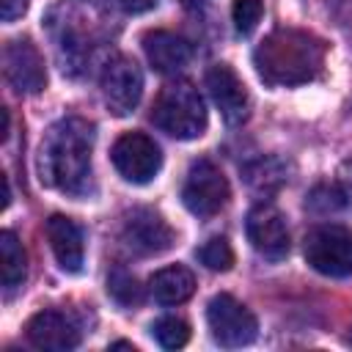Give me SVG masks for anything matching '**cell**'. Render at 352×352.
Masks as SVG:
<instances>
[{
    "mask_svg": "<svg viewBox=\"0 0 352 352\" xmlns=\"http://www.w3.org/2000/svg\"><path fill=\"white\" fill-rule=\"evenodd\" d=\"M305 261L327 275V278H346L352 275V228L338 223L316 226L305 234Z\"/></svg>",
    "mask_w": 352,
    "mask_h": 352,
    "instance_id": "cell-4",
    "label": "cell"
},
{
    "mask_svg": "<svg viewBox=\"0 0 352 352\" xmlns=\"http://www.w3.org/2000/svg\"><path fill=\"white\" fill-rule=\"evenodd\" d=\"M201 3H204V0H184L187 8H195V6H201Z\"/></svg>",
    "mask_w": 352,
    "mask_h": 352,
    "instance_id": "cell-27",
    "label": "cell"
},
{
    "mask_svg": "<svg viewBox=\"0 0 352 352\" xmlns=\"http://www.w3.org/2000/svg\"><path fill=\"white\" fill-rule=\"evenodd\" d=\"M151 121L157 129L176 140H195L206 129V107L201 94L190 82L176 80L168 82L154 99Z\"/></svg>",
    "mask_w": 352,
    "mask_h": 352,
    "instance_id": "cell-3",
    "label": "cell"
},
{
    "mask_svg": "<svg viewBox=\"0 0 352 352\" xmlns=\"http://www.w3.org/2000/svg\"><path fill=\"white\" fill-rule=\"evenodd\" d=\"M346 344H352V327H349V336H346Z\"/></svg>",
    "mask_w": 352,
    "mask_h": 352,
    "instance_id": "cell-28",
    "label": "cell"
},
{
    "mask_svg": "<svg viewBox=\"0 0 352 352\" xmlns=\"http://www.w3.org/2000/svg\"><path fill=\"white\" fill-rule=\"evenodd\" d=\"M3 72L16 94H38L47 85V66L30 38L8 41L3 52Z\"/></svg>",
    "mask_w": 352,
    "mask_h": 352,
    "instance_id": "cell-10",
    "label": "cell"
},
{
    "mask_svg": "<svg viewBox=\"0 0 352 352\" xmlns=\"http://www.w3.org/2000/svg\"><path fill=\"white\" fill-rule=\"evenodd\" d=\"M121 236H124L126 248L135 250V253H140V256H160V253L170 250L173 242H176L173 228L154 209H135L124 220Z\"/></svg>",
    "mask_w": 352,
    "mask_h": 352,
    "instance_id": "cell-11",
    "label": "cell"
},
{
    "mask_svg": "<svg viewBox=\"0 0 352 352\" xmlns=\"http://www.w3.org/2000/svg\"><path fill=\"white\" fill-rule=\"evenodd\" d=\"M0 256H3V286L6 292H14L16 286H22L28 275V253L14 231L0 234Z\"/></svg>",
    "mask_w": 352,
    "mask_h": 352,
    "instance_id": "cell-17",
    "label": "cell"
},
{
    "mask_svg": "<svg viewBox=\"0 0 352 352\" xmlns=\"http://www.w3.org/2000/svg\"><path fill=\"white\" fill-rule=\"evenodd\" d=\"M248 239L253 245V250L270 261H280L289 253V228H286V217L275 204H256L248 212V223H245Z\"/></svg>",
    "mask_w": 352,
    "mask_h": 352,
    "instance_id": "cell-9",
    "label": "cell"
},
{
    "mask_svg": "<svg viewBox=\"0 0 352 352\" xmlns=\"http://www.w3.org/2000/svg\"><path fill=\"white\" fill-rule=\"evenodd\" d=\"M245 173H248V182H250L256 190H275V187L270 184V176L286 179L275 160H258V162H256V165H250Z\"/></svg>",
    "mask_w": 352,
    "mask_h": 352,
    "instance_id": "cell-23",
    "label": "cell"
},
{
    "mask_svg": "<svg viewBox=\"0 0 352 352\" xmlns=\"http://www.w3.org/2000/svg\"><path fill=\"white\" fill-rule=\"evenodd\" d=\"M140 94H143L140 66L126 55H116L102 72V96L107 110L113 116H129L138 107Z\"/></svg>",
    "mask_w": 352,
    "mask_h": 352,
    "instance_id": "cell-8",
    "label": "cell"
},
{
    "mask_svg": "<svg viewBox=\"0 0 352 352\" xmlns=\"http://www.w3.org/2000/svg\"><path fill=\"white\" fill-rule=\"evenodd\" d=\"M327 47L308 30L278 28L253 52L256 74L272 88L302 85L319 77Z\"/></svg>",
    "mask_w": 352,
    "mask_h": 352,
    "instance_id": "cell-2",
    "label": "cell"
},
{
    "mask_svg": "<svg viewBox=\"0 0 352 352\" xmlns=\"http://www.w3.org/2000/svg\"><path fill=\"white\" fill-rule=\"evenodd\" d=\"M148 289H151V297L160 305H179V302H184V300L192 297V292H195V275L187 267L173 264V267H165V270L154 272L151 280H148Z\"/></svg>",
    "mask_w": 352,
    "mask_h": 352,
    "instance_id": "cell-16",
    "label": "cell"
},
{
    "mask_svg": "<svg viewBox=\"0 0 352 352\" xmlns=\"http://www.w3.org/2000/svg\"><path fill=\"white\" fill-rule=\"evenodd\" d=\"M28 341L38 349H74L80 344V327L63 311H38L28 322Z\"/></svg>",
    "mask_w": 352,
    "mask_h": 352,
    "instance_id": "cell-13",
    "label": "cell"
},
{
    "mask_svg": "<svg viewBox=\"0 0 352 352\" xmlns=\"http://www.w3.org/2000/svg\"><path fill=\"white\" fill-rule=\"evenodd\" d=\"M206 322L212 330V338L220 346H248L256 333H258V322L250 314V308H245L236 297L231 294H214L206 305Z\"/></svg>",
    "mask_w": 352,
    "mask_h": 352,
    "instance_id": "cell-5",
    "label": "cell"
},
{
    "mask_svg": "<svg viewBox=\"0 0 352 352\" xmlns=\"http://www.w3.org/2000/svg\"><path fill=\"white\" fill-rule=\"evenodd\" d=\"M143 52H146L151 69L160 74H176L192 58V47L170 30H148L143 36Z\"/></svg>",
    "mask_w": 352,
    "mask_h": 352,
    "instance_id": "cell-15",
    "label": "cell"
},
{
    "mask_svg": "<svg viewBox=\"0 0 352 352\" xmlns=\"http://www.w3.org/2000/svg\"><path fill=\"white\" fill-rule=\"evenodd\" d=\"M113 165L132 184H148L162 165L160 146L143 132H126L113 143Z\"/></svg>",
    "mask_w": 352,
    "mask_h": 352,
    "instance_id": "cell-7",
    "label": "cell"
},
{
    "mask_svg": "<svg viewBox=\"0 0 352 352\" xmlns=\"http://www.w3.org/2000/svg\"><path fill=\"white\" fill-rule=\"evenodd\" d=\"M228 182L223 176V170L209 162V160H195L187 170L184 187H182V201L184 206L198 214V217H212L217 214L226 204H228Z\"/></svg>",
    "mask_w": 352,
    "mask_h": 352,
    "instance_id": "cell-6",
    "label": "cell"
},
{
    "mask_svg": "<svg viewBox=\"0 0 352 352\" xmlns=\"http://www.w3.org/2000/svg\"><path fill=\"white\" fill-rule=\"evenodd\" d=\"M8 135V110L3 107V138Z\"/></svg>",
    "mask_w": 352,
    "mask_h": 352,
    "instance_id": "cell-26",
    "label": "cell"
},
{
    "mask_svg": "<svg viewBox=\"0 0 352 352\" xmlns=\"http://www.w3.org/2000/svg\"><path fill=\"white\" fill-rule=\"evenodd\" d=\"M28 11V0H0V16L3 22H14Z\"/></svg>",
    "mask_w": 352,
    "mask_h": 352,
    "instance_id": "cell-24",
    "label": "cell"
},
{
    "mask_svg": "<svg viewBox=\"0 0 352 352\" xmlns=\"http://www.w3.org/2000/svg\"><path fill=\"white\" fill-rule=\"evenodd\" d=\"M261 16H264V3L261 0H234V6H231L234 28L242 36H250L258 28Z\"/></svg>",
    "mask_w": 352,
    "mask_h": 352,
    "instance_id": "cell-21",
    "label": "cell"
},
{
    "mask_svg": "<svg viewBox=\"0 0 352 352\" xmlns=\"http://www.w3.org/2000/svg\"><path fill=\"white\" fill-rule=\"evenodd\" d=\"M47 239L50 248L60 264L63 272H82V261H85V239H82V228L66 217V214H52L47 220Z\"/></svg>",
    "mask_w": 352,
    "mask_h": 352,
    "instance_id": "cell-14",
    "label": "cell"
},
{
    "mask_svg": "<svg viewBox=\"0 0 352 352\" xmlns=\"http://www.w3.org/2000/svg\"><path fill=\"white\" fill-rule=\"evenodd\" d=\"M151 333L160 341V346H165V349H179V346H184L190 341V324L184 319H179V316L157 319L151 324Z\"/></svg>",
    "mask_w": 352,
    "mask_h": 352,
    "instance_id": "cell-19",
    "label": "cell"
},
{
    "mask_svg": "<svg viewBox=\"0 0 352 352\" xmlns=\"http://www.w3.org/2000/svg\"><path fill=\"white\" fill-rule=\"evenodd\" d=\"M346 201H344V192L336 187V184H319V187H314L311 190V195H308V206L314 209V212H336V209H341Z\"/></svg>",
    "mask_w": 352,
    "mask_h": 352,
    "instance_id": "cell-22",
    "label": "cell"
},
{
    "mask_svg": "<svg viewBox=\"0 0 352 352\" xmlns=\"http://www.w3.org/2000/svg\"><path fill=\"white\" fill-rule=\"evenodd\" d=\"M107 294L118 302V305H132L140 300V286L135 280L132 272L126 270H113L107 278Z\"/></svg>",
    "mask_w": 352,
    "mask_h": 352,
    "instance_id": "cell-20",
    "label": "cell"
},
{
    "mask_svg": "<svg viewBox=\"0 0 352 352\" xmlns=\"http://www.w3.org/2000/svg\"><path fill=\"white\" fill-rule=\"evenodd\" d=\"M91 151H94V124L77 116L55 121L44 132L38 146L41 182L69 195H88Z\"/></svg>",
    "mask_w": 352,
    "mask_h": 352,
    "instance_id": "cell-1",
    "label": "cell"
},
{
    "mask_svg": "<svg viewBox=\"0 0 352 352\" xmlns=\"http://www.w3.org/2000/svg\"><path fill=\"white\" fill-rule=\"evenodd\" d=\"M206 88L228 126H239L250 113V96L239 74L228 63H214L206 72Z\"/></svg>",
    "mask_w": 352,
    "mask_h": 352,
    "instance_id": "cell-12",
    "label": "cell"
},
{
    "mask_svg": "<svg viewBox=\"0 0 352 352\" xmlns=\"http://www.w3.org/2000/svg\"><path fill=\"white\" fill-rule=\"evenodd\" d=\"M195 256L201 258V264H204L206 270H214V272H226V270H231V264H234V250H231V245H228L226 236H212V239H206V242L198 248Z\"/></svg>",
    "mask_w": 352,
    "mask_h": 352,
    "instance_id": "cell-18",
    "label": "cell"
},
{
    "mask_svg": "<svg viewBox=\"0 0 352 352\" xmlns=\"http://www.w3.org/2000/svg\"><path fill=\"white\" fill-rule=\"evenodd\" d=\"M157 3H160V0H121L124 11H129V14H146V11H151Z\"/></svg>",
    "mask_w": 352,
    "mask_h": 352,
    "instance_id": "cell-25",
    "label": "cell"
}]
</instances>
